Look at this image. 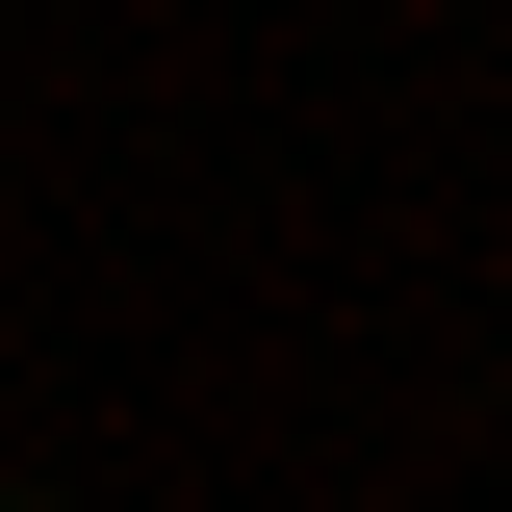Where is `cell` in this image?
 <instances>
[{"label": "cell", "mask_w": 512, "mask_h": 512, "mask_svg": "<svg viewBox=\"0 0 512 512\" xmlns=\"http://www.w3.org/2000/svg\"><path fill=\"white\" fill-rule=\"evenodd\" d=\"M0 512H26V487H0Z\"/></svg>", "instance_id": "cell-1"}]
</instances>
